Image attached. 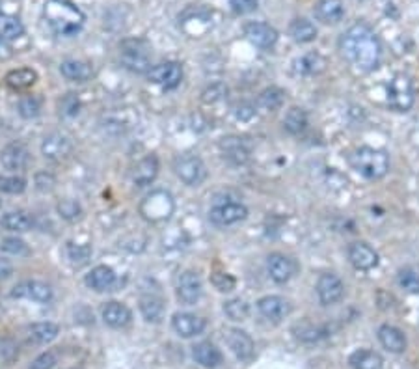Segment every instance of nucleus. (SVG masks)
<instances>
[{
    "label": "nucleus",
    "instance_id": "8fccbe9b",
    "mask_svg": "<svg viewBox=\"0 0 419 369\" xmlns=\"http://www.w3.org/2000/svg\"><path fill=\"white\" fill-rule=\"evenodd\" d=\"M34 183L36 188H38L40 193H51L52 188H54V185H56V179H54V176L49 174V172H38L34 177Z\"/></svg>",
    "mask_w": 419,
    "mask_h": 369
},
{
    "label": "nucleus",
    "instance_id": "423d86ee",
    "mask_svg": "<svg viewBox=\"0 0 419 369\" xmlns=\"http://www.w3.org/2000/svg\"><path fill=\"white\" fill-rule=\"evenodd\" d=\"M413 84L408 75H395L388 84V105L393 110L406 112L413 105Z\"/></svg>",
    "mask_w": 419,
    "mask_h": 369
},
{
    "label": "nucleus",
    "instance_id": "0eeeda50",
    "mask_svg": "<svg viewBox=\"0 0 419 369\" xmlns=\"http://www.w3.org/2000/svg\"><path fill=\"white\" fill-rule=\"evenodd\" d=\"M176 176L188 187H199L207 179V166L198 155H183L174 165Z\"/></svg>",
    "mask_w": 419,
    "mask_h": 369
},
{
    "label": "nucleus",
    "instance_id": "5fc2aeb1",
    "mask_svg": "<svg viewBox=\"0 0 419 369\" xmlns=\"http://www.w3.org/2000/svg\"><path fill=\"white\" fill-rule=\"evenodd\" d=\"M235 116L241 121H248L255 116V107L254 105H250V103H241L237 108H235Z\"/></svg>",
    "mask_w": 419,
    "mask_h": 369
},
{
    "label": "nucleus",
    "instance_id": "5701e85b",
    "mask_svg": "<svg viewBox=\"0 0 419 369\" xmlns=\"http://www.w3.org/2000/svg\"><path fill=\"white\" fill-rule=\"evenodd\" d=\"M220 149L224 157L233 165H246L250 160V146L244 138L227 137L220 140Z\"/></svg>",
    "mask_w": 419,
    "mask_h": 369
},
{
    "label": "nucleus",
    "instance_id": "f8f14e48",
    "mask_svg": "<svg viewBox=\"0 0 419 369\" xmlns=\"http://www.w3.org/2000/svg\"><path fill=\"white\" fill-rule=\"evenodd\" d=\"M317 295L323 306H332V304H337L343 299L345 285L340 280V276H335V274H321V278L317 282Z\"/></svg>",
    "mask_w": 419,
    "mask_h": 369
},
{
    "label": "nucleus",
    "instance_id": "f03ea898",
    "mask_svg": "<svg viewBox=\"0 0 419 369\" xmlns=\"http://www.w3.org/2000/svg\"><path fill=\"white\" fill-rule=\"evenodd\" d=\"M43 19L49 24V29L56 36H75L84 27V13L79 6H75L69 0H47L43 6Z\"/></svg>",
    "mask_w": 419,
    "mask_h": 369
},
{
    "label": "nucleus",
    "instance_id": "49530a36",
    "mask_svg": "<svg viewBox=\"0 0 419 369\" xmlns=\"http://www.w3.org/2000/svg\"><path fill=\"white\" fill-rule=\"evenodd\" d=\"M41 110V101L36 96H26L19 101V114L23 116L24 119H32L36 118Z\"/></svg>",
    "mask_w": 419,
    "mask_h": 369
},
{
    "label": "nucleus",
    "instance_id": "ea45409f",
    "mask_svg": "<svg viewBox=\"0 0 419 369\" xmlns=\"http://www.w3.org/2000/svg\"><path fill=\"white\" fill-rule=\"evenodd\" d=\"M224 313L231 321L243 323V321H246L250 317L248 302L243 301V299H231V301L224 302Z\"/></svg>",
    "mask_w": 419,
    "mask_h": 369
},
{
    "label": "nucleus",
    "instance_id": "a18cd8bd",
    "mask_svg": "<svg viewBox=\"0 0 419 369\" xmlns=\"http://www.w3.org/2000/svg\"><path fill=\"white\" fill-rule=\"evenodd\" d=\"M397 282L401 285L402 289L410 291V293H419V273L413 269H402Z\"/></svg>",
    "mask_w": 419,
    "mask_h": 369
},
{
    "label": "nucleus",
    "instance_id": "bb28decb",
    "mask_svg": "<svg viewBox=\"0 0 419 369\" xmlns=\"http://www.w3.org/2000/svg\"><path fill=\"white\" fill-rule=\"evenodd\" d=\"M379 340L386 351L393 352V354H401L406 351V338L397 326L382 324L379 329Z\"/></svg>",
    "mask_w": 419,
    "mask_h": 369
},
{
    "label": "nucleus",
    "instance_id": "c03bdc74",
    "mask_svg": "<svg viewBox=\"0 0 419 369\" xmlns=\"http://www.w3.org/2000/svg\"><path fill=\"white\" fill-rule=\"evenodd\" d=\"M0 250L6 252V254H12V256H26L29 254V246L24 243L23 239L17 237H6L2 239L0 243Z\"/></svg>",
    "mask_w": 419,
    "mask_h": 369
},
{
    "label": "nucleus",
    "instance_id": "09e8293b",
    "mask_svg": "<svg viewBox=\"0 0 419 369\" xmlns=\"http://www.w3.org/2000/svg\"><path fill=\"white\" fill-rule=\"evenodd\" d=\"M211 282L220 293H229V291L235 289V278L226 273H215L211 276Z\"/></svg>",
    "mask_w": 419,
    "mask_h": 369
},
{
    "label": "nucleus",
    "instance_id": "de8ad7c7",
    "mask_svg": "<svg viewBox=\"0 0 419 369\" xmlns=\"http://www.w3.org/2000/svg\"><path fill=\"white\" fill-rule=\"evenodd\" d=\"M58 363V354L54 351L41 352L40 356L34 358V362L30 363V369H52Z\"/></svg>",
    "mask_w": 419,
    "mask_h": 369
},
{
    "label": "nucleus",
    "instance_id": "2eb2a0df",
    "mask_svg": "<svg viewBox=\"0 0 419 369\" xmlns=\"http://www.w3.org/2000/svg\"><path fill=\"white\" fill-rule=\"evenodd\" d=\"M349 262L358 271H371L379 265V254L367 243L356 241L349 246Z\"/></svg>",
    "mask_w": 419,
    "mask_h": 369
},
{
    "label": "nucleus",
    "instance_id": "37998d69",
    "mask_svg": "<svg viewBox=\"0 0 419 369\" xmlns=\"http://www.w3.org/2000/svg\"><path fill=\"white\" fill-rule=\"evenodd\" d=\"M56 209L58 215L68 222L79 220L80 216H82V207H80L79 202H75V199H62V202L56 205Z\"/></svg>",
    "mask_w": 419,
    "mask_h": 369
},
{
    "label": "nucleus",
    "instance_id": "9b49d317",
    "mask_svg": "<svg viewBox=\"0 0 419 369\" xmlns=\"http://www.w3.org/2000/svg\"><path fill=\"white\" fill-rule=\"evenodd\" d=\"M71 151H73V142L63 133H51L41 144V155L47 160H54V163L68 159Z\"/></svg>",
    "mask_w": 419,
    "mask_h": 369
},
{
    "label": "nucleus",
    "instance_id": "c756f323",
    "mask_svg": "<svg viewBox=\"0 0 419 369\" xmlns=\"http://www.w3.org/2000/svg\"><path fill=\"white\" fill-rule=\"evenodd\" d=\"M326 69V60L319 52H307L293 62V71L296 75H319Z\"/></svg>",
    "mask_w": 419,
    "mask_h": 369
},
{
    "label": "nucleus",
    "instance_id": "a19ab883",
    "mask_svg": "<svg viewBox=\"0 0 419 369\" xmlns=\"http://www.w3.org/2000/svg\"><path fill=\"white\" fill-rule=\"evenodd\" d=\"M293 332H295L296 338H298L300 341H304V343H317V341H321L324 336H326L321 326L312 323L296 324L295 329H293Z\"/></svg>",
    "mask_w": 419,
    "mask_h": 369
},
{
    "label": "nucleus",
    "instance_id": "864d4df0",
    "mask_svg": "<svg viewBox=\"0 0 419 369\" xmlns=\"http://www.w3.org/2000/svg\"><path fill=\"white\" fill-rule=\"evenodd\" d=\"M224 93H226L224 86L215 84L204 91V97H201V99H204V103H216V101H220Z\"/></svg>",
    "mask_w": 419,
    "mask_h": 369
},
{
    "label": "nucleus",
    "instance_id": "1a4fd4ad",
    "mask_svg": "<svg viewBox=\"0 0 419 369\" xmlns=\"http://www.w3.org/2000/svg\"><path fill=\"white\" fill-rule=\"evenodd\" d=\"M248 216V209L246 205L238 204V202H226V204L215 205L209 211V220L215 226H231L237 222H243Z\"/></svg>",
    "mask_w": 419,
    "mask_h": 369
},
{
    "label": "nucleus",
    "instance_id": "3c124183",
    "mask_svg": "<svg viewBox=\"0 0 419 369\" xmlns=\"http://www.w3.org/2000/svg\"><path fill=\"white\" fill-rule=\"evenodd\" d=\"M229 6L237 15H246L257 10L259 0H229Z\"/></svg>",
    "mask_w": 419,
    "mask_h": 369
},
{
    "label": "nucleus",
    "instance_id": "f257e3e1",
    "mask_svg": "<svg viewBox=\"0 0 419 369\" xmlns=\"http://www.w3.org/2000/svg\"><path fill=\"white\" fill-rule=\"evenodd\" d=\"M341 52L354 68L367 73L379 68L382 45L369 24L356 23L341 38Z\"/></svg>",
    "mask_w": 419,
    "mask_h": 369
},
{
    "label": "nucleus",
    "instance_id": "6e6d98bb",
    "mask_svg": "<svg viewBox=\"0 0 419 369\" xmlns=\"http://www.w3.org/2000/svg\"><path fill=\"white\" fill-rule=\"evenodd\" d=\"M13 267L8 259H0V280H6L12 274Z\"/></svg>",
    "mask_w": 419,
    "mask_h": 369
},
{
    "label": "nucleus",
    "instance_id": "7c9ffc66",
    "mask_svg": "<svg viewBox=\"0 0 419 369\" xmlns=\"http://www.w3.org/2000/svg\"><path fill=\"white\" fill-rule=\"evenodd\" d=\"M34 220L26 211H10L0 218V226L13 233H24L32 227Z\"/></svg>",
    "mask_w": 419,
    "mask_h": 369
},
{
    "label": "nucleus",
    "instance_id": "f704fd0d",
    "mask_svg": "<svg viewBox=\"0 0 419 369\" xmlns=\"http://www.w3.org/2000/svg\"><path fill=\"white\" fill-rule=\"evenodd\" d=\"M289 34L296 43H312V41L317 40V29H315V24L304 17L295 19V21L291 23Z\"/></svg>",
    "mask_w": 419,
    "mask_h": 369
},
{
    "label": "nucleus",
    "instance_id": "6e6552de",
    "mask_svg": "<svg viewBox=\"0 0 419 369\" xmlns=\"http://www.w3.org/2000/svg\"><path fill=\"white\" fill-rule=\"evenodd\" d=\"M176 293L181 304L194 306L201 299V293H204V284H201L199 274L194 273V271H185V273L179 274Z\"/></svg>",
    "mask_w": 419,
    "mask_h": 369
},
{
    "label": "nucleus",
    "instance_id": "e433bc0d",
    "mask_svg": "<svg viewBox=\"0 0 419 369\" xmlns=\"http://www.w3.org/2000/svg\"><path fill=\"white\" fill-rule=\"evenodd\" d=\"M21 36H24V27L17 17L8 15L0 10V38L6 41L19 40Z\"/></svg>",
    "mask_w": 419,
    "mask_h": 369
},
{
    "label": "nucleus",
    "instance_id": "cd10ccee",
    "mask_svg": "<svg viewBox=\"0 0 419 369\" xmlns=\"http://www.w3.org/2000/svg\"><path fill=\"white\" fill-rule=\"evenodd\" d=\"M60 71L68 80L73 82H88L93 77V68L91 63L84 62V60H77V58H69L63 60L60 66Z\"/></svg>",
    "mask_w": 419,
    "mask_h": 369
},
{
    "label": "nucleus",
    "instance_id": "a878e982",
    "mask_svg": "<svg viewBox=\"0 0 419 369\" xmlns=\"http://www.w3.org/2000/svg\"><path fill=\"white\" fill-rule=\"evenodd\" d=\"M84 282L90 289L102 293V291H108L116 284V273L107 265H97V267L91 269L90 274H86Z\"/></svg>",
    "mask_w": 419,
    "mask_h": 369
},
{
    "label": "nucleus",
    "instance_id": "6ab92c4d",
    "mask_svg": "<svg viewBox=\"0 0 419 369\" xmlns=\"http://www.w3.org/2000/svg\"><path fill=\"white\" fill-rule=\"evenodd\" d=\"M101 317L110 329H116V330L127 329V326L132 323V312H130L129 308L125 306L123 302H118V301L107 302L101 310Z\"/></svg>",
    "mask_w": 419,
    "mask_h": 369
},
{
    "label": "nucleus",
    "instance_id": "2f4dec72",
    "mask_svg": "<svg viewBox=\"0 0 419 369\" xmlns=\"http://www.w3.org/2000/svg\"><path fill=\"white\" fill-rule=\"evenodd\" d=\"M349 363L352 369H384V358L380 356L379 352L367 351V349L352 352Z\"/></svg>",
    "mask_w": 419,
    "mask_h": 369
},
{
    "label": "nucleus",
    "instance_id": "4c0bfd02",
    "mask_svg": "<svg viewBox=\"0 0 419 369\" xmlns=\"http://www.w3.org/2000/svg\"><path fill=\"white\" fill-rule=\"evenodd\" d=\"M284 126H285V129L291 133V135H300V133L306 131V127H307L306 110H302V108H298V107L289 108L284 118Z\"/></svg>",
    "mask_w": 419,
    "mask_h": 369
},
{
    "label": "nucleus",
    "instance_id": "79ce46f5",
    "mask_svg": "<svg viewBox=\"0 0 419 369\" xmlns=\"http://www.w3.org/2000/svg\"><path fill=\"white\" fill-rule=\"evenodd\" d=\"M26 190V179L23 176H0V193L23 194Z\"/></svg>",
    "mask_w": 419,
    "mask_h": 369
},
{
    "label": "nucleus",
    "instance_id": "4468645a",
    "mask_svg": "<svg viewBox=\"0 0 419 369\" xmlns=\"http://www.w3.org/2000/svg\"><path fill=\"white\" fill-rule=\"evenodd\" d=\"M172 329L181 338H196V336L204 334V330L207 329V321L194 313L177 312L172 317Z\"/></svg>",
    "mask_w": 419,
    "mask_h": 369
},
{
    "label": "nucleus",
    "instance_id": "412c9836",
    "mask_svg": "<svg viewBox=\"0 0 419 369\" xmlns=\"http://www.w3.org/2000/svg\"><path fill=\"white\" fill-rule=\"evenodd\" d=\"M244 34L252 45L259 47V49H271L277 41V30L266 23H248Z\"/></svg>",
    "mask_w": 419,
    "mask_h": 369
},
{
    "label": "nucleus",
    "instance_id": "aec40b11",
    "mask_svg": "<svg viewBox=\"0 0 419 369\" xmlns=\"http://www.w3.org/2000/svg\"><path fill=\"white\" fill-rule=\"evenodd\" d=\"M12 296H19V299H32L36 302L47 304L52 301V289L51 285L40 280H30V282H23L13 287Z\"/></svg>",
    "mask_w": 419,
    "mask_h": 369
},
{
    "label": "nucleus",
    "instance_id": "b1692460",
    "mask_svg": "<svg viewBox=\"0 0 419 369\" xmlns=\"http://www.w3.org/2000/svg\"><path fill=\"white\" fill-rule=\"evenodd\" d=\"M192 358L205 369H215L222 363L220 349L211 341H199L192 347Z\"/></svg>",
    "mask_w": 419,
    "mask_h": 369
},
{
    "label": "nucleus",
    "instance_id": "c9c22d12",
    "mask_svg": "<svg viewBox=\"0 0 419 369\" xmlns=\"http://www.w3.org/2000/svg\"><path fill=\"white\" fill-rule=\"evenodd\" d=\"M36 80H38V73L30 68L13 69L6 75V84L13 90H26L36 84Z\"/></svg>",
    "mask_w": 419,
    "mask_h": 369
},
{
    "label": "nucleus",
    "instance_id": "603ef678",
    "mask_svg": "<svg viewBox=\"0 0 419 369\" xmlns=\"http://www.w3.org/2000/svg\"><path fill=\"white\" fill-rule=\"evenodd\" d=\"M60 108H62V112L66 114V116H77L80 110L79 97L73 96V93H68V96L60 101Z\"/></svg>",
    "mask_w": 419,
    "mask_h": 369
},
{
    "label": "nucleus",
    "instance_id": "c85d7f7f",
    "mask_svg": "<svg viewBox=\"0 0 419 369\" xmlns=\"http://www.w3.org/2000/svg\"><path fill=\"white\" fill-rule=\"evenodd\" d=\"M140 313L148 323L159 324L165 319V301L157 295L140 296Z\"/></svg>",
    "mask_w": 419,
    "mask_h": 369
},
{
    "label": "nucleus",
    "instance_id": "a211bd4d",
    "mask_svg": "<svg viewBox=\"0 0 419 369\" xmlns=\"http://www.w3.org/2000/svg\"><path fill=\"white\" fill-rule=\"evenodd\" d=\"M0 163H2V166H4L6 170H24L30 163L29 148L21 142L8 144L6 148L0 151Z\"/></svg>",
    "mask_w": 419,
    "mask_h": 369
},
{
    "label": "nucleus",
    "instance_id": "9d476101",
    "mask_svg": "<svg viewBox=\"0 0 419 369\" xmlns=\"http://www.w3.org/2000/svg\"><path fill=\"white\" fill-rule=\"evenodd\" d=\"M148 80L153 84L162 86L165 90H174L181 84L183 68L177 62L159 63L148 71Z\"/></svg>",
    "mask_w": 419,
    "mask_h": 369
},
{
    "label": "nucleus",
    "instance_id": "13d9d810",
    "mask_svg": "<svg viewBox=\"0 0 419 369\" xmlns=\"http://www.w3.org/2000/svg\"><path fill=\"white\" fill-rule=\"evenodd\" d=\"M0 205H2V202H0Z\"/></svg>",
    "mask_w": 419,
    "mask_h": 369
},
{
    "label": "nucleus",
    "instance_id": "473e14b6",
    "mask_svg": "<svg viewBox=\"0 0 419 369\" xmlns=\"http://www.w3.org/2000/svg\"><path fill=\"white\" fill-rule=\"evenodd\" d=\"M285 101V91L277 86H271V88H265L261 91L259 97H257V105H259L261 110L265 112H276L280 108L284 107Z\"/></svg>",
    "mask_w": 419,
    "mask_h": 369
},
{
    "label": "nucleus",
    "instance_id": "72a5a7b5",
    "mask_svg": "<svg viewBox=\"0 0 419 369\" xmlns=\"http://www.w3.org/2000/svg\"><path fill=\"white\" fill-rule=\"evenodd\" d=\"M60 334V326L56 323H34L29 326V336L30 340L34 343H40V345H47L54 341Z\"/></svg>",
    "mask_w": 419,
    "mask_h": 369
},
{
    "label": "nucleus",
    "instance_id": "58836bf2",
    "mask_svg": "<svg viewBox=\"0 0 419 369\" xmlns=\"http://www.w3.org/2000/svg\"><path fill=\"white\" fill-rule=\"evenodd\" d=\"M66 252H68V259L69 263L73 265V267H84L86 263L90 262L91 257V246L90 244H75V243H69L68 248H66Z\"/></svg>",
    "mask_w": 419,
    "mask_h": 369
},
{
    "label": "nucleus",
    "instance_id": "ddd939ff",
    "mask_svg": "<svg viewBox=\"0 0 419 369\" xmlns=\"http://www.w3.org/2000/svg\"><path fill=\"white\" fill-rule=\"evenodd\" d=\"M226 343L229 347V351L235 354L237 360L241 362H250L255 354V343L250 338L248 332H244L241 329H231L227 330L226 334Z\"/></svg>",
    "mask_w": 419,
    "mask_h": 369
},
{
    "label": "nucleus",
    "instance_id": "7ed1b4c3",
    "mask_svg": "<svg viewBox=\"0 0 419 369\" xmlns=\"http://www.w3.org/2000/svg\"><path fill=\"white\" fill-rule=\"evenodd\" d=\"M351 165L363 177H367V179H380L390 170V157H388L384 149L363 146V148H358L351 155Z\"/></svg>",
    "mask_w": 419,
    "mask_h": 369
},
{
    "label": "nucleus",
    "instance_id": "4be33fe9",
    "mask_svg": "<svg viewBox=\"0 0 419 369\" xmlns=\"http://www.w3.org/2000/svg\"><path fill=\"white\" fill-rule=\"evenodd\" d=\"M160 170L159 159H157V155H148V157H144L138 165L132 168V183H135L136 187H148L151 183L157 179Z\"/></svg>",
    "mask_w": 419,
    "mask_h": 369
},
{
    "label": "nucleus",
    "instance_id": "4d7b16f0",
    "mask_svg": "<svg viewBox=\"0 0 419 369\" xmlns=\"http://www.w3.org/2000/svg\"><path fill=\"white\" fill-rule=\"evenodd\" d=\"M4 47H6V40H2V38H0V52L4 51Z\"/></svg>",
    "mask_w": 419,
    "mask_h": 369
},
{
    "label": "nucleus",
    "instance_id": "dca6fc26",
    "mask_svg": "<svg viewBox=\"0 0 419 369\" xmlns=\"http://www.w3.org/2000/svg\"><path fill=\"white\" fill-rule=\"evenodd\" d=\"M266 271L276 284H287L296 273V263L284 254H271L266 259Z\"/></svg>",
    "mask_w": 419,
    "mask_h": 369
},
{
    "label": "nucleus",
    "instance_id": "39448f33",
    "mask_svg": "<svg viewBox=\"0 0 419 369\" xmlns=\"http://www.w3.org/2000/svg\"><path fill=\"white\" fill-rule=\"evenodd\" d=\"M119 57H121V63L132 73H148L151 69L149 66L151 49L142 40L123 41L119 47Z\"/></svg>",
    "mask_w": 419,
    "mask_h": 369
},
{
    "label": "nucleus",
    "instance_id": "20e7f679",
    "mask_svg": "<svg viewBox=\"0 0 419 369\" xmlns=\"http://www.w3.org/2000/svg\"><path fill=\"white\" fill-rule=\"evenodd\" d=\"M140 215L151 224H159V222L168 220L174 215L176 204L172 198L170 193L166 190H153L151 194H148L140 204Z\"/></svg>",
    "mask_w": 419,
    "mask_h": 369
},
{
    "label": "nucleus",
    "instance_id": "393cba45",
    "mask_svg": "<svg viewBox=\"0 0 419 369\" xmlns=\"http://www.w3.org/2000/svg\"><path fill=\"white\" fill-rule=\"evenodd\" d=\"M313 13L321 23L335 24L345 17V6L341 0H319L313 8Z\"/></svg>",
    "mask_w": 419,
    "mask_h": 369
},
{
    "label": "nucleus",
    "instance_id": "f3484780",
    "mask_svg": "<svg viewBox=\"0 0 419 369\" xmlns=\"http://www.w3.org/2000/svg\"><path fill=\"white\" fill-rule=\"evenodd\" d=\"M257 310L265 319L272 321V323H280L282 319H285L291 312V304L285 301L284 296L277 295H266L257 301Z\"/></svg>",
    "mask_w": 419,
    "mask_h": 369
}]
</instances>
